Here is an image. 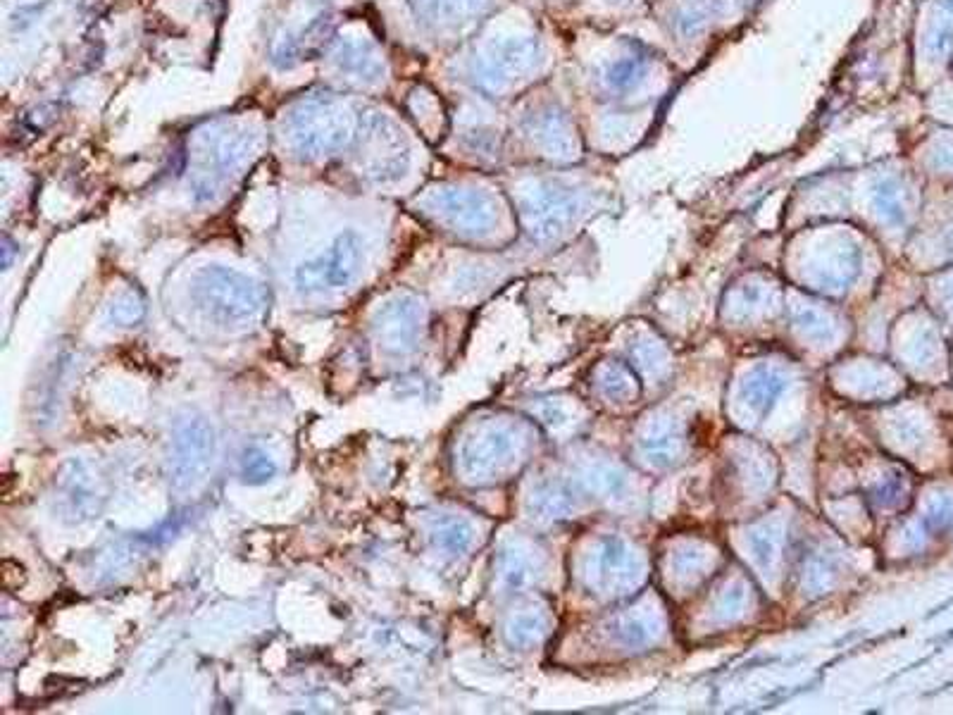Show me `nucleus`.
<instances>
[{
    "label": "nucleus",
    "instance_id": "9",
    "mask_svg": "<svg viewBox=\"0 0 953 715\" xmlns=\"http://www.w3.org/2000/svg\"><path fill=\"white\" fill-rule=\"evenodd\" d=\"M253 151V134L248 129L217 124L201 132L196 148V174L193 184L205 198H213L217 186L227 182L246 163Z\"/></svg>",
    "mask_w": 953,
    "mask_h": 715
},
{
    "label": "nucleus",
    "instance_id": "8",
    "mask_svg": "<svg viewBox=\"0 0 953 715\" xmlns=\"http://www.w3.org/2000/svg\"><path fill=\"white\" fill-rule=\"evenodd\" d=\"M953 62V0H925L913 29V74L930 91Z\"/></svg>",
    "mask_w": 953,
    "mask_h": 715
},
{
    "label": "nucleus",
    "instance_id": "7",
    "mask_svg": "<svg viewBox=\"0 0 953 715\" xmlns=\"http://www.w3.org/2000/svg\"><path fill=\"white\" fill-rule=\"evenodd\" d=\"M577 115L582 124L587 151L599 155H627L649 139L663 108H615L577 98Z\"/></svg>",
    "mask_w": 953,
    "mask_h": 715
},
{
    "label": "nucleus",
    "instance_id": "6",
    "mask_svg": "<svg viewBox=\"0 0 953 715\" xmlns=\"http://www.w3.org/2000/svg\"><path fill=\"white\" fill-rule=\"evenodd\" d=\"M358 127L360 122L355 120L353 110L332 93L305 96L286 117L291 148L308 160L341 151L348 141L355 139Z\"/></svg>",
    "mask_w": 953,
    "mask_h": 715
},
{
    "label": "nucleus",
    "instance_id": "1",
    "mask_svg": "<svg viewBox=\"0 0 953 715\" xmlns=\"http://www.w3.org/2000/svg\"><path fill=\"white\" fill-rule=\"evenodd\" d=\"M572 93L615 108H663L684 72L670 53L615 27L577 24L568 41Z\"/></svg>",
    "mask_w": 953,
    "mask_h": 715
},
{
    "label": "nucleus",
    "instance_id": "4",
    "mask_svg": "<svg viewBox=\"0 0 953 715\" xmlns=\"http://www.w3.org/2000/svg\"><path fill=\"white\" fill-rule=\"evenodd\" d=\"M191 303L210 325L246 332L263 320L267 291L255 279L222 265H208L191 279Z\"/></svg>",
    "mask_w": 953,
    "mask_h": 715
},
{
    "label": "nucleus",
    "instance_id": "20",
    "mask_svg": "<svg viewBox=\"0 0 953 715\" xmlns=\"http://www.w3.org/2000/svg\"><path fill=\"white\" fill-rule=\"evenodd\" d=\"M274 472H277V465H274V460L267 456L265 451H260V449L246 451L244 477L248 482H255V484L267 482V480H272Z\"/></svg>",
    "mask_w": 953,
    "mask_h": 715
},
{
    "label": "nucleus",
    "instance_id": "5",
    "mask_svg": "<svg viewBox=\"0 0 953 715\" xmlns=\"http://www.w3.org/2000/svg\"><path fill=\"white\" fill-rule=\"evenodd\" d=\"M649 17L670 46V58L687 74L725 36L715 0H653Z\"/></svg>",
    "mask_w": 953,
    "mask_h": 715
},
{
    "label": "nucleus",
    "instance_id": "16",
    "mask_svg": "<svg viewBox=\"0 0 953 715\" xmlns=\"http://www.w3.org/2000/svg\"><path fill=\"white\" fill-rule=\"evenodd\" d=\"M332 60L341 74H348V79H355L360 84H377L384 74V62L379 53L370 43L360 39L336 43Z\"/></svg>",
    "mask_w": 953,
    "mask_h": 715
},
{
    "label": "nucleus",
    "instance_id": "11",
    "mask_svg": "<svg viewBox=\"0 0 953 715\" xmlns=\"http://www.w3.org/2000/svg\"><path fill=\"white\" fill-rule=\"evenodd\" d=\"M215 456V432L203 418H184L174 425L170 472L177 489H193L205 480Z\"/></svg>",
    "mask_w": 953,
    "mask_h": 715
},
{
    "label": "nucleus",
    "instance_id": "14",
    "mask_svg": "<svg viewBox=\"0 0 953 715\" xmlns=\"http://www.w3.org/2000/svg\"><path fill=\"white\" fill-rule=\"evenodd\" d=\"M422 329V303L415 296H396L386 301L375 315V332L379 344L389 353L403 356L415 351Z\"/></svg>",
    "mask_w": 953,
    "mask_h": 715
},
{
    "label": "nucleus",
    "instance_id": "17",
    "mask_svg": "<svg viewBox=\"0 0 953 715\" xmlns=\"http://www.w3.org/2000/svg\"><path fill=\"white\" fill-rule=\"evenodd\" d=\"M60 506L77 520H86L96 513V487L89 472L77 460L67 463L60 477Z\"/></svg>",
    "mask_w": 953,
    "mask_h": 715
},
{
    "label": "nucleus",
    "instance_id": "18",
    "mask_svg": "<svg viewBox=\"0 0 953 715\" xmlns=\"http://www.w3.org/2000/svg\"><path fill=\"white\" fill-rule=\"evenodd\" d=\"M720 12V22H722V31L732 34L734 29L741 27L746 20H751L753 12L763 5V0H715Z\"/></svg>",
    "mask_w": 953,
    "mask_h": 715
},
{
    "label": "nucleus",
    "instance_id": "21",
    "mask_svg": "<svg viewBox=\"0 0 953 715\" xmlns=\"http://www.w3.org/2000/svg\"><path fill=\"white\" fill-rule=\"evenodd\" d=\"M434 542L436 546H441V549L460 551L467 542V530L463 525H458V522H444V525H439V530L434 532Z\"/></svg>",
    "mask_w": 953,
    "mask_h": 715
},
{
    "label": "nucleus",
    "instance_id": "22",
    "mask_svg": "<svg viewBox=\"0 0 953 715\" xmlns=\"http://www.w3.org/2000/svg\"><path fill=\"white\" fill-rule=\"evenodd\" d=\"M546 3L553 5V8H558L560 12H572L577 8L579 0H546Z\"/></svg>",
    "mask_w": 953,
    "mask_h": 715
},
{
    "label": "nucleus",
    "instance_id": "12",
    "mask_svg": "<svg viewBox=\"0 0 953 715\" xmlns=\"http://www.w3.org/2000/svg\"><path fill=\"white\" fill-rule=\"evenodd\" d=\"M422 205L441 225L460 234L487 232V227L496 217L491 198L477 189H458V186L434 189L432 194L422 198Z\"/></svg>",
    "mask_w": 953,
    "mask_h": 715
},
{
    "label": "nucleus",
    "instance_id": "2",
    "mask_svg": "<svg viewBox=\"0 0 953 715\" xmlns=\"http://www.w3.org/2000/svg\"><path fill=\"white\" fill-rule=\"evenodd\" d=\"M556 67L551 41L537 27H506L479 41L470 55L472 89L491 101L525 96L534 86L548 82Z\"/></svg>",
    "mask_w": 953,
    "mask_h": 715
},
{
    "label": "nucleus",
    "instance_id": "10",
    "mask_svg": "<svg viewBox=\"0 0 953 715\" xmlns=\"http://www.w3.org/2000/svg\"><path fill=\"white\" fill-rule=\"evenodd\" d=\"M363 263V241L351 232L339 234L327 253L303 263L296 270V286L303 294H320V291L344 289L355 279Z\"/></svg>",
    "mask_w": 953,
    "mask_h": 715
},
{
    "label": "nucleus",
    "instance_id": "3",
    "mask_svg": "<svg viewBox=\"0 0 953 715\" xmlns=\"http://www.w3.org/2000/svg\"><path fill=\"white\" fill-rule=\"evenodd\" d=\"M513 132L546 163L575 165L587 155V141L570 84L565 93L546 89V82L527 91L520 113L515 115Z\"/></svg>",
    "mask_w": 953,
    "mask_h": 715
},
{
    "label": "nucleus",
    "instance_id": "13",
    "mask_svg": "<svg viewBox=\"0 0 953 715\" xmlns=\"http://www.w3.org/2000/svg\"><path fill=\"white\" fill-rule=\"evenodd\" d=\"M360 141L363 153H367V174L375 182H391L403 177L408 167V148L394 122L384 115H370L360 122Z\"/></svg>",
    "mask_w": 953,
    "mask_h": 715
},
{
    "label": "nucleus",
    "instance_id": "19",
    "mask_svg": "<svg viewBox=\"0 0 953 715\" xmlns=\"http://www.w3.org/2000/svg\"><path fill=\"white\" fill-rule=\"evenodd\" d=\"M143 315H146V303H143V298L139 294H132V291L122 294L110 306V320L117 322L120 327L136 325Z\"/></svg>",
    "mask_w": 953,
    "mask_h": 715
},
{
    "label": "nucleus",
    "instance_id": "15",
    "mask_svg": "<svg viewBox=\"0 0 953 715\" xmlns=\"http://www.w3.org/2000/svg\"><path fill=\"white\" fill-rule=\"evenodd\" d=\"M417 20L434 31L475 29L484 17L496 10L498 0H408Z\"/></svg>",
    "mask_w": 953,
    "mask_h": 715
}]
</instances>
